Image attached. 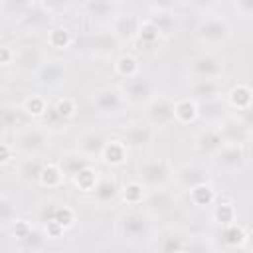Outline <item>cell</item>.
<instances>
[{"instance_id": "43", "label": "cell", "mask_w": 253, "mask_h": 253, "mask_svg": "<svg viewBox=\"0 0 253 253\" xmlns=\"http://www.w3.org/2000/svg\"><path fill=\"white\" fill-rule=\"evenodd\" d=\"M32 4H34V0H2L0 2L2 18L10 20V22H16L28 12V8Z\"/></svg>"}, {"instance_id": "20", "label": "cell", "mask_w": 253, "mask_h": 253, "mask_svg": "<svg viewBox=\"0 0 253 253\" xmlns=\"http://www.w3.org/2000/svg\"><path fill=\"white\" fill-rule=\"evenodd\" d=\"M45 53L38 47V45H24L20 49H16V59H14V65L20 73L24 75H34L42 63L45 61Z\"/></svg>"}, {"instance_id": "41", "label": "cell", "mask_w": 253, "mask_h": 253, "mask_svg": "<svg viewBox=\"0 0 253 253\" xmlns=\"http://www.w3.org/2000/svg\"><path fill=\"white\" fill-rule=\"evenodd\" d=\"M47 105H49V101H47L42 93H30V95L22 101L20 109L24 111V115H26L28 119H36V121H40V119L43 117Z\"/></svg>"}, {"instance_id": "4", "label": "cell", "mask_w": 253, "mask_h": 253, "mask_svg": "<svg viewBox=\"0 0 253 253\" xmlns=\"http://www.w3.org/2000/svg\"><path fill=\"white\" fill-rule=\"evenodd\" d=\"M211 164L215 170L233 174L243 170V166L249 162V144H221L211 156Z\"/></svg>"}, {"instance_id": "46", "label": "cell", "mask_w": 253, "mask_h": 253, "mask_svg": "<svg viewBox=\"0 0 253 253\" xmlns=\"http://www.w3.org/2000/svg\"><path fill=\"white\" fill-rule=\"evenodd\" d=\"M18 217V204L10 196H0V227H8Z\"/></svg>"}, {"instance_id": "44", "label": "cell", "mask_w": 253, "mask_h": 253, "mask_svg": "<svg viewBox=\"0 0 253 253\" xmlns=\"http://www.w3.org/2000/svg\"><path fill=\"white\" fill-rule=\"evenodd\" d=\"M51 107H53V111L59 115V119L65 121V123H69L71 119H75V115H77V111H79L77 101H75L73 97H69V95L57 97V99L51 103Z\"/></svg>"}, {"instance_id": "27", "label": "cell", "mask_w": 253, "mask_h": 253, "mask_svg": "<svg viewBox=\"0 0 253 253\" xmlns=\"http://www.w3.org/2000/svg\"><path fill=\"white\" fill-rule=\"evenodd\" d=\"M156 251L162 253H174V251H186L188 247V235H184L178 229H166L156 237V243L152 245Z\"/></svg>"}, {"instance_id": "48", "label": "cell", "mask_w": 253, "mask_h": 253, "mask_svg": "<svg viewBox=\"0 0 253 253\" xmlns=\"http://www.w3.org/2000/svg\"><path fill=\"white\" fill-rule=\"evenodd\" d=\"M38 4H40L49 16L57 18V16H63V14H67V12L71 10L73 0H38Z\"/></svg>"}, {"instance_id": "52", "label": "cell", "mask_w": 253, "mask_h": 253, "mask_svg": "<svg viewBox=\"0 0 253 253\" xmlns=\"http://www.w3.org/2000/svg\"><path fill=\"white\" fill-rule=\"evenodd\" d=\"M233 10L241 20L253 18V0H233Z\"/></svg>"}, {"instance_id": "1", "label": "cell", "mask_w": 253, "mask_h": 253, "mask_svg": "<svg viewBox=\"0 0 253 253\" xmlns=\"http://www.w3.org/2000/svg\"><path fill=\"white\" fill-rule=\"evenodd\" d=\"M14 150L22 156H42L49 148V130L40 125H24L14 132Z\"/></svg>"}, {"instance_id": "6", "label": "cell", "mask_w": 253, "mask_h": 253, "mask_svg": "<svg viewBox=\"0 0 253 253\" xmlns=\"http://www.w3.org/2000/svg\"><path fill=\"white\" fill-rule=\"evenodd\" d=\"M140 208L150 215V217H166L176 211L178 208V198L168 186L160 188H148L146 196L140 204Z\"/></svg>"}, {"instance_id": "3", "label": "cell", "mask_w": 253, "mask_h": 253, "mask_svg": "<svg viewBox=\"0 0 253 253\" xmlns=\"http://www.w3.org/2000/svg\"><path fill=\"white\" fill-rule=\"evenodd\" d=\"M196 36L198 40L204 43V45H210V47H217V45H223L231 40L233 36V28L231 24L227 22V18L223 16H217V14H208L204 16L198 26H196Z\"/></svg>"}, {"instance_id": "59", "label": "cell", "mask_w": 253, "mask_h": 253, "mask_svg": "<svg viewBox=\"0 0 253 253\" xmlns=\"http://www.w3.org/2000/svg\"><path fill=\"white\" fill-rule=\"evenodd\" d=\"M0 2H2V0H0Z\"/></svg>"}, {"instance_id": "36", "label": "cell", "mask_w": 253, "mask_h": 253, "mask_svg": "<svg viewBox=\"0 0 253 253\" xmlns=\"http://www.w3.org/2000/svg\"><path fill=\"white\" fill-rule=\"evenodd\" d=\"M247 239H249V231L237 221H231L221 227V241L227 249H243Z\"/></svg>"}, {"instance_id": "10", "label": "cell", "mask_w": 253, "mask_h": 253, "mask_svg": "<svg viewBox=\"0 0 253 253\" xmlns=\"http://www.w3.org/2000/svg\"><path fill=\"white\" fill-rule=\"evenodd\" d=\"M142 109H144V121L150 123L156 130L176 125L174 123V99L168 95L156 93Z\"/></svg>"}, {"instance_id": "57", "label": "cell", "mask_w": 253, "mask_h": 253, "mask_svg": "<svg viewBox=\"0 0 253 253\" xmlns=\"http://www.w3.org/2000/svg\"><path fill=\"white\" fill-rule=\"evenodd\" d=\"M117 2H119V4H121V2H125V0H117Z\"/></svg>"}, {"instance_id": "49", "label": "cell", "mask_w": 253, "mask_h": 253, "mask_svg": "<svg viewBox=\"0 0 253 253\" xmlns=\"http://www.w3.org/2000/svg\"><path fill=\"white\" fill-rule=\"evenodd\" d=\"M8 227H10L12 237H14L16 241H20V239H24V237L32 231V227H34V225H32L28 219H24V217H16Z\"/></svg>"}, {"instance_id": "9", "label": "cell", "mask_w": 253, "mask_h": 253, "mask_svg": "<svg viewBox=\"0 0 253 253\" xmlns=\"http://www.w3.org/2000/svg\"><path fill=\"white\" fill-rule=\"evenodd\" d=\"M69 73V65L63 57H51L42 63V67L32 75V81L42 89H59Z\"/></svg>"}, {"instance_id": "2", "label": "cell", "mask_w": 253, "mask_h": 253, "mask_svg": "<svg viewBox=\"0 0 253 253\" xmlns=\"http://www.w3.org/2000/svg\"><path fill=\"white\" fill-rule=\"evenodd\" d=\"M119 235L126 241H146L152 235V217L136 206H130L117 219Z\"/></svg>"}, {"instance_id": "14", "label": "cell", "mask_w": 253, "mask_h": 253, "mask_svg": "<svg viewBox=\"0 0 253 253\" xmlns=\"http://www.w3.org/2000/svg\"><path fill=\"white\" fill-rule=\"evenodd\" d=\"M121 45L123 42L115 36L111 28L103 32H93L85 38V49L95 57H111L121 49Z\"/></svg>"}, {"instance_id": "22", "label": "cell", "mask_w": 253, "mask_h": 253, "mask_svg": "<svg viewBox=\"0 0 253 253\" xmlns=\"http://www.w3.org/2000/svg\"><path fill=\"white\" fill-rule=\"evenodd\" d=\"M223 95V87L219 79H198L192 77L188 83V97L196 99V101H204V99H211V97H219Z\"/></svg>"}, {"instance_id": "39", "label": "cell", "mask_w": 253, "mask_h": 253, "mask_svg": "<svg viewBox=\"0 0 253 253\" xmlns=\"http://www.w3.org/2000/svg\"><path fill=\"white\" fill-rule=\"evenodd\" d=\"M146 186L140 182V180H128L125 184H121V190H119V200L126 206H140L144 196H146Z\"/></svg>"}, {"instance_id": "25", "label": "cell", "mask_w": 253, "mask_h": 253, "mask_svg": "<svg viewBox=\"0 0 253 253\" xmlns=\"http://www.w3.org/2000/svg\"><path fill=\"white\" fill-rule=\"evenodd\" d=\"M136 26H138V18L130 12H117V16L111 22V30L115 32V36L125 43V42H132L134 34H136Z\"/></svg>"}, {"instance_id": "54", "label": "cell", "mask_w": 253, "mask_h": 253, "mask_svg": "<svg viewBox=\"0 0 253 253\" xmlns=\"http://www.w3.org/2000/svg\"><path fill=\"white\" fill-rule=\"evenodd\" d=\"M14 158H16L14 144H10V142H2V140H0V166L10 164Z\"/></svg>"}, {"instance_id": "24", "label": "cell", "mask_w": 253, "mask_h": 253, "mask_svg": "<svg viewBox=\"0 0 253 253\" xmlns=\"http://www.w3.org/2000/svg\"><path fill=\"white\" fill-rule=\"evenodd\" d=\"M107 166L111 168H121L128 160V148L121 138H109L103 146V152L99 156Z\"/></svg>"}, {"instance_id": "31", "label": "cell", "mask_w": 253, "mask_h": 253, "mask_svg": "<svg viewBox=\"0 0 253 253\" xmlns=\"http://www.w3.org/2000/svg\"><path fill=\"white\" fill-rule=\"evenodd\" d=\"M93 160L91 158H87L85 154H81L79 150H71V152H65V154H61L59 156V160H57V164H59V168H61V172H63V178L65 180H71L81 168H85L87 164H91Z\"/></svg>"}, {"instance_id": "19", "label": "cell", "mask_w": 253, "mask_h": 253, "mask_svg": "<svg viewBox=\"0 0 253 253\" xmlns=\"http://www.w3.org/2000/svg\"><path fill=\"white\" fill-rule=\"evenodd\" d=\"M83 12L93 24L111 26L113 18L119 12V2L117 0H85Z\"/></svg>"}, {"instance_id": "15", "label": "cell", "mask_w": 253, "mask_h": 253, "mask_svg": "<svg viewBox=\"0 0 253 253\" xmlns=\"http://www.w3.org/2000/svg\"><path fill=\"white\" fill-rule=\"evenodd\" d=\"M51 22H53V16H49L38 2H34L28 8V12L14 22V26L22 34H40V32H47V28L53 26Z\"/></svg>"}, {"instance_id": "34", "label": "cell", "mask_w": 253, "mask_h": 253, "mask_svg": "<svg viewBox=\"0 0 253 253\" xmlns=\"http://www.w3.org/2000/svg\"><path fill=\"white\" fill-rule=\"evenodd\" d=\"M45 42H47V45H49L51 49H55V51H65V49H69V47L73 45V34H71L69 28L59 26V24H53V26H49L47 32H45Z\"/></svg>"}, {"instance_id": "53", "label": "cell", "mask_w": 253, "mask_h": 253, "mask_svg": "<svg viewBox=\"0 0 253 253\" xmlns=\"http://www.w3.org/2000/svg\"><path fill=\"white\" fill-rule=\"evenodd\" d=\"M14 59H16V49L12 45L0 43V67L14 65Z\"/></svg>"}, {"instance_id": "12", "label": "cell", "mask_w": 253, "mask_h": 253, "mask_svg": "<svg viewBox=\"0 0 253 253\" xmlns=\"http://www.w3.org/2000/svg\"><path fill=\"white\" fill-rule=\"evenodd\" d=\"M156 132L158 130L150 123H146L144 119L142 121H132V123L123 126L121 140L126 144L128 150H144L154 142Z\"/></svg>"}, {"instance_id": "26", "label": "cell", "mask_w": 253, "mask_h": 253, "mask_svg": "<svg viewBox=\"0 0 253 253\" xmlns=\"http://www.w3.org/2000/svg\"><path fill=\"white\" fill-rule=\"evenodd\" d=\"M225 103L231 111L235 113H241V111H247L251 109V103H253V91L247 83H237L233 85L225 95Z\"/></svg>"}, {"instance_id": "30", "label": "cell", "mask_w": 253, "mask_h": 253, "mask_svg": "<svg viewBox=\"0 0 253 253\" xmlns=\"http://www.w3.org/2000/svg\"><path fill=\"white\" fill-rule=\"evenodd\" d=\"M196 121H198V101L192 97L174 99V123L194 125Z\"/></svg>"}, {"instance_id": "17", "label": "cell", "mask_w": 253, "mask_h": 253, "mask_svg": "<svg viewBox=\"0 0 253 253\" xmlns=\"http://www.w3.org/2000/svg\"><path fill=\"white\" fill-rule=\"evenodd\" d=\"M217 130L225 144H249L251 140V126L245 125L237 115H229L217 125Z\"/></svg>"}, {"instance_id": "55", "label": "cell", "mask_w": 253, "mask_h": 253, "mask_svg": "<svg viewBox=\"0 0 253 253\" xmlns=\"http://www.w3.org/2000/svg\"><path fill=\"white\" fill-rule=\"evenodd\" d=\"M196 10H202V12H206V10H211L213 6H217V2L219 0H188Z\"/></svg>"}, {"instance_id": "42", "label": "cell", "mask_w": 253, "mask_h": 253, "mask_svg": "<svg viewBox=\"0 0 253 253\" xmlns=\"http://www.w3.org/2000/svg\"><path fill=\"white\" fill-rule=\"evenodd\" d=\"M99 174H101V170L95 168V164L91 162V164H87L85 168H81V170L71 178V182H73V186H75L77 190H81V192H85V194H91V190L95 188V182H97Z\"/></svg>"}, {"instance_id": "5", "label": "cell", "mask_w": 253, "mask_h": 253, "mask_svg": "<svg viewBox=\"0 0 253 253\" xmlns=\"http://www.w3.org/2000/svg\"><path fill=\"white\" fill-rule=\"evenodd\" d=\"M136 180L146 188H160L172 182V166L166 158H148L136 164Z\"/></svg>"}, {"instance_id": "33", "label": "cell", "mask_w": 253, "mask_h": 253, "mask_svg": "<svg viewBox=\"0 0 253 253\" xmlns=\"http://www.w3.org/2000/svg\"><path fill=\"white\" fill-rule=\"evenodd\" d=\"M160 40H162V34H160V30L154 26V22H152L150 18L138 20L136 34H134L132 42H136V43L142 45V47H154Z\"/></svg>"}, {"instance_id": "8", "label": "cell", "mask_w": 253, "mask_h": 253, "mask_svg": "<svg viewBox=\"0 0 253 253\" xmlns=\"http://www.w3.org/2000/svg\"><path fill=\"white\" fill-rule=\"evenodd\" d=\"M91 105L101 117H121L126 111V103L119 91V87L103 85L91 91Z\"/></svg>"}, {"instance_id": "37", "label": "cell", "mask_w": 253, "mask_h": 253, "mask_svg": "<svg viewBox=\"0 0 253 253\" xmlns=\"http://www.w3.org/2000/svg\"><path fill=\"white\" fill-rule=\"evenodd\" d=\"M148 18H150V20L154 22V26L160 30L162 38H170V36L176 32V14H174L172 8H168V6L154 8Z\"/></svg>"}, {"instance_id": "32", "label": "cell", "mask_w": 253, "mask_h": 253, "mask_svg": "<svg viewBox=\"0 0 253 253\" xmlns=\"http://www.w3.org/2000/svg\"><path fill=\"white\" fill-rule=\"evenodd\" d=\"M113 71L117 77L121 79H128V77H134L140 73V59L130 53V51H123L115 57L113 61Z\"/></svg>"}, {"instance_id": "38", "label": "cell", "mask_w": 253, "mask_h": 253, "mask_svg": "<svg viewBox=\"0 0 253 253\" xmlns=\"http://www.w3.org/2000/svg\"><path fill=\"white\" fill-rule=\"evenodd\" d=\"M211 206H213V208H211V219H213V223H217L219 227H223V225H227V223H231V221L237 219L235 204H233L229 198H219V196H217V200H215Z\"/></svg>"}, {"instance_id": "11", "label": "cell", "mask_w": 253, "mask_h": 253, "mask_svg": "<svg viewBox=\"0 0 253 253\" xmlns=\"http://www.w3.org/2000/svg\"><path fill=\"white\" fill-rule=\"evenodd\" d=\"M223 71H225L223 57L213 51L198 53L188 61V73L198 79H221Z\"/></svg>"}, {"instance_id": "21", "label": "cell", "mask_w": 253, "mask_h": 253, "mask_svg": "<svg viewBox=\"0 0 253 253\" xmlns=\"http://www.w3.org/2000/svg\"><path fill=\"white\" fill-rule=\"evenodd\" d=\"M119 190H121L119 180L113 174L101 172L97 182H95V188L91 190V194H93V200L99 206H107V204H113L115 200H119Z\"/></svg>"}, {"instance_id": "18", "label": "cell", "mask_w": 253, "mask_h": 253, "mask_svg": "<svg viewBox=\"0 0 253 253\" xmlns=\"http://www.w3.org/2000/svg\"><path fill=\"white\" fill-rule=\"evenodd\" d=\"M107 140H109V136H107L105 130L89 128V130H83L81 134H77V138H75V150H79L81 154H85L87 158H91L95 162L101 156L103 146H105Z\"/></svg>"}, {"instance_id": "7", "label": "cell", "mask_w": 253, "mask_h": 253, "mask_svg": "<svg viewBox=\"0 0 253 253\" xmlns=\"http://www.w3.org/2000/svg\"><path fill=\"white\" fill-rule=\"evenodd\" d=\"M119 91L128 107H144L156 95L154 83L148 77H144L142 73L123 79V83L119 85Z\"/></svg>"}, {"instance_id": "58", "label": "cell", "mask_w": 253, "mask_h": 253, "mask_svg": "<svg viewBox=\"0 0 253 253\" xmlns=\"http://www.w3.org/2000/svg\"><path fill=\"white\" fill-rule=\"evenodd\" d=\"M83 2H85V0H83Z\"/></svg>"}, {"instance_id": "51", "label": "cell", "mask_w": 253, "mask_h": 253, "mask_svg": "<svg viewBox=\"0 0 253 253\" xmlns=\"http://www.w3.org/2000/svg\"><path fill=\"white\" fill-rule=\"evenodd\" d=\"M40 227H42V231H43V235H45L47 239H61L63 233H65V229H63L55 219H49V221H45V223L40 225Z\"/></svg>"}, {"instance_id": "50", "label": "cell", "mask_w": 253, "mask_h": 253, "mask_svg": "<svg viewBox=\"0 0 253 253\" xmlns=\"http://www.w3.org/2000/svg\"><path fill=\"white\" fill-rule=\"evenodd\" d=\"M55 206H57V202H55V200H45V202H42V206H38V211H36V219H38V223H40V225H43L45 221L53 219V211H55Z\"/></svg>"}, {"instance_id": "29", "label": "cell", "mask_w": 253, "mask_h": 253, "mask_svg": "<svg viewBox=\"0 0 253 253\" xmlns=\"http://www.w3.org/2000/svg\"><path fill=\"white\" fill-rule=\"evenodd\" d=\"M196 148L200 154H206V156H211L221 144H223V138L217 130V126H211V125H206V128H202L198 134H196Z\"/></svg>"}, {"instance_id": "56", "label": "cell", "mask_w": 253, "mask_h": 253, "mask_svg": "<svg viewBox=\"0 0 253 253\" xmlns=\"http://www.w3.org/2000/svg\"><path fill=\"white\" fill-rule=\"evenodd\" d=\"M162 2H164V6H168V8H170V4H174L176 0H162Z\"/></svg>"}, {"instance_id": "40", "label": "cell", "mask_w": 253, "mask_h": 253, "mask_svg": "<svg viewBox=\"0 0 253 253\" xmlns=\"http://www.w3.org/2000/svg\"><path fill=\"white\" fill-rule=\"evenodd\" d=\"M63 182H65V178H63V172H61L59 164L53 162V160H45V162H43V168H42V172H40L38 184H40L42 188L55 190V188H59Z\"/></svg>"}, {"instance_id": "16", "label": "cell", "mask_w": 253, "mask_h": 253, "mask_svg": "<svg viewBox=\"0 0 253 253\" xmlns=\"http://www.w3.org/2000/svg\"><path fill=\"white\" fill-rule=\"evenodd\" d=\"M231 109L225 103V97H211V99H204L198 101V121H202L204 125H211L217 126L223 119H227L231 113Z\"/></svg>"}, {"instance_id": "45", "label": "cell", "mask_w": 253, "mask_h": 253, "mask_svg": "<svg viewBox=\"0 0 253 253\" xmlns=\"http://www.w3.org/2000/svg\"><path fill=\"white\" fill-rule=\"evenodd\" d=\"M18 243L24 251H42L47 247V237L43 235L42 227H32V231L24 239H20Z\"/></svg>"}, {"instance_id": "13", "label": "cell", "mask_w": 253, "mask_h": 253, "mask_svg": "<svg viewBox=\"0 0 253 253\" xmlns=\"http://www.w3.org/2000/svg\"><path fill=\"white\" fill-rule=\"evenodd\" d=\"M211 180V170L204 162H186L178 168H172V182L180 190H190L202 182Z\"/></svg>"}, {"instance_id": "35", "label": "cell", "mask_w": 253, "mask_h": 253, "mask_svg": "<svg viewBox=\"0 0 253 253\" xmlns=\"http://www.w3.org/2000/svg\"><path fill=\"white\" fill-rule=\"evenodd\" d=\"M188 198H190L192 206H196V208H210L217 200V190L211 184V180H208V182H202V184L190 188Z\"/></svg>"}, {"instance_id": "23", "label": "cell", "mask_w": 253, "mask_h": 253, "mask_svg": "<svg viewBox=\"0 0 253 253\" xmlns=\"http://www.w3.org/2000/svg\"><path fill=\"white\" fill-rule=\"evenodd\" d=\"M43 158L42 156H22L16 164V178L22 182V184H38V178H40V172L43 168Z\"/></svg>"}, {"instance_id": "47", "label": "cell", "mask_w": 253, "mask_h": 253, "mask_svg": "<svg viewBox=\"0 0 253 253\" xmlns=\"http://www.w3.org/2000/svg\"><path fill=\"white\" fill-rule=\"evenodd\" d=\"M53 219L67 231V229H71V227L75 225L77 213H75V210H73L71 206H67V204H57V206H55V211H53Z\"/></svg>"}, {"instance_id": "28", "label": "cell", "mask_w": 253, "mask_h": 253, "mask_svg": "<svg viewBox=\"0 0 253 253\" xmlns=\"http://www.w3.org/2000/svg\"><path fill=\"white\" fill-rule=\"evenodd\" d=\"M26 115L20 107L10 103H0V134L4 132H16L20 126H24Z\"/></svg>"}]
</instances>
